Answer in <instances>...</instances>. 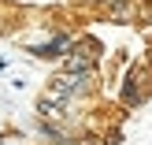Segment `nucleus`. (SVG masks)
<instances>
[{"label":"nucleus","instance_id":"f257e3e1","mask_svg":"<svg viewBox=\"0 0 152 145\" xmlns=\"http://www.w3.org/2000/svg\"><path fill=\"white\" fill-rule=\"evenodd\" d=\"M148 89H152V67L148 63H130V71H126V78H123V93H119L123 108L126 112L141 108V104L148 101Z\"/></svg>","mask_w":152,"mask_h":145},{"label":"nucleus","instance_id":"f03ea898","mask_svg":"<svg viewBox=\"0 0 152 145\" xmlns=\"http://www.w3.org/2000/svg\"><path fill=\"white\" fill-rule=\"evenodd\" d=\"M74 49H78V37L67 34V30H59V34H52V37H45V41L30 45V56H41V60H67Z\"/></svg>","mask_w":152,"mask_h":145},{"label":"nucleus","instance_id":"39448f33","mask_svg":"<svg viewBox=\"0 0 152 145\" xmlns=\"http://www.w3.org/2000/svg\"><path fill=\"white\" fill-rule=\"evenodd\" d=\"M78 49H86V52H93V56H100V41H96V37H82Z\"/></svg>","mask_w":152,"mask_h":145},{"label":"nucleus","instance_id":"7ed1b4c3","mask_svg":"<svg viewBox=\"0 0 152 145\" xmlns=\"http://www.w3.org/2000/svg\"><path fill=\"white\" fill-rule=\"evenodd\" d=\"M86 4L100 7L104 19L111 22H134V15H137V0H86Z\"/></svg>","mask_w":152,"mask_h":145},{"label":"nucleus","instance_id":"0eeeda50","mask_svg":"<svg viewBox=\"0 0 152 145\" xmlns=\"http://www.w3.org/2000/svg\"><path fill=\"white\" fill-rule=\"evenodd\" d=\"M145 4H148V7H152V0H145Z\"/></svg>","mask_w":152,"mask_h":145},{"label":"nucleus","instance_id":"20e7f679","mask_svg":"<svg viewBox=\"0 0 152 145\" xmlns=\"http://www.w3.org/2000/svg\"><path fill=\"white\" fill-rule=\"evenodd\" d=\"M59 71L63 74H96V67H100V56H93V52H86V49H74L67 60H59Z\"/></svg>","mask_w":152,"mask_h":145},{"label":"nucleus","instance_id":"423d86ee","mask_svg":"<svg viewBox=\"0 0 152 145\" xmlns=\"http://www.w3.org/2000/svg\"><path fill=\"white\" fill-rule=\"evenodd\" d=\"M100 138H104V145H123V134L119 130H108V134H100Z\"/></svg>","mask_w":152,"mask_h":145}]
</instances>
